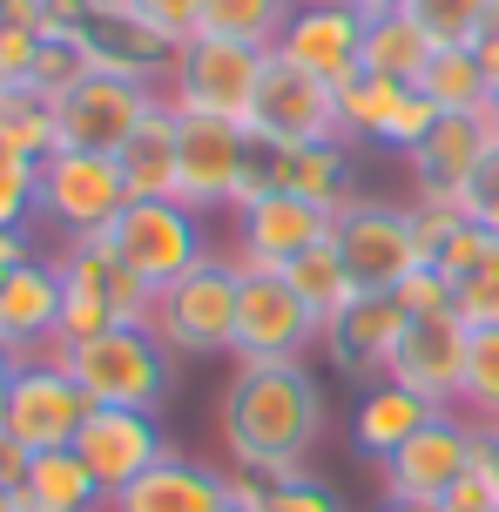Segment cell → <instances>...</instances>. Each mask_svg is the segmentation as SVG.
Masks as SVG:
<instances>
[{
	"label": "cell",
	"instance_id": "cell-13",
	"mask_svg": "<svg viewBox=\"0 0 499 512\" xmlns=\"http://www.w3.org/2000/svg\"><path fill=\"white\" fill-rule=\"evenodd\" d=\"M257 196H304V203L344 209L358 196L351 189V142H257L237 203H257Z\"/></svg>",
	"mask_w": 499,
	"mask_h": 512
},
{
	"label": "cell",
	"instance_id": "cell-5",
	"mask_svg": "<svg viewBox=\"0 0 499 512\" xmlns=\"http://www.w3.org/2000/svg\"><path fill=\"white\" fill-rule=\"evenodd\" d=\"M108 243H115V256L129 263L142 283H156V290H169L176 277H189L196 263H210V223H203V209L189 203H129L115 223H108Z\"/></svg>",
	"mask_w": 499,
	"mask_h": 512
},
{
	"label": "cell",
	"instance_id": "cell-54",
	"mask_svg": "<svg viewBox=\"0 0 499 512\" xmlns=\"http://www.w3.org/2000/svg\"><path fill=\"white\" fill-rule=\"evenodd\" d=\"M0 512H21V499H14V492L0 486Z\"/></svg>",
	"mask_w": 499,
	"mask_h": 512
},
{
	"label": "cell",
	"instance_id": "cell-23",
	"mask_svg": "<svg viewBox=\"0 0 499 512\" xmlns=\"http://www.w3.org/2000/svg\"><path fill=\"white\" fill-rule=\"evenodd\" d=\"M81 41H88V61L102 68V75H129V81H169L176 68V41L156 34V27L142 21L135 7H115V14H88L81 27Z\"/></svg>",
	"mask_w": 499,
	"mask_h": 512
},
{
	"label": "cell",
	"instance_id": "cell-30",
	"mask_svg": "<svg viewBox=\"0 0 499 512\" xmlns=\"http://www.w3.org/2000/svg\"><path fill=\"white\" fill-rule=\"evenodd\" d=\"M0 135H7V149L21 155V162H48V155L61 149L54 102L41 88H27V81H7V88H0Z\"/></svg>",
	"mask_w": 499,
	"mask_h": 512
},
{
	"label": "cell",
	"instance_id": "cell-56",
	"mask_svg": "<svg viewBox=\"0 0 499 512\" xmlns=\"http://www.w3.org/2000/svg\"><path fill=\"white\" fill-rule=\"evenodd\" d=\"M223 512H257V506H223Z\"/></svg>",
	"mask_w": 499,
	"mask_h": 512
},
{
	"label": "cell",
	"instance_id": "cell-34",
	"mask_svg": "<svg viewBox=\"0 0 499 512\" xmlns=\"http://www.w3.org/2000/svg\"><path fill=\"white\" fill-rule=\"evenodd\" d=\"M499 0H405V14L419 21V34L432 48H473Z\"/></svg>",
	"mask_w": 499,
	"mask_h": 512
},
{
	"label": "cell",
	"instance_id": "cell-22",
	"mask_svg": "<svg viewBox=\"0 0 499 512\" xmlns=\"http://www.w3.org/2000/svg\"><path fill=\"white\" fill-rule=\"evenodd\" d=\"M493 115L479 108V115H439V128L425 135L419 149L405 155V169H412V189L419 196H432V203H452L459 189H466V176L479 169V155L493 149Z\"/></svg>",
	"mask_w": 499,
	"mask_h": 512
},
{
	"label": "cell",
	"instance_id": "cell-32",
	"mask_svg": "<svg viewBox=\"0 0 499 512\" xmlns=\"http://www.w3.org/2000/svg\"><path fill=\"white\" fill-rule=\"evenodd\" d=\"M398 95H405V81H385V75H358L338 81V135L351 142V149H378V135H385V122H392Z\"/></svg>",
	"mask_w": 499,
	"mask_h": 512
},
{
	"label": "cell",
	"instance_id": "cell-28",
	"mask_svg": "<svg viewBox=\"0 0 499 512\" xmlns=\"http://www.w3.org/2000/svg\"><path fill=\"white\" fill-rule=\"evenodd\" d=\"M412 88H419L439 115H479V108L493 102V81H486L473 48H432V61H425V75L412 81Z\"/></svg>",
	"mask_w": 499,
	"mask_h": 512
},
{
	"label": "cell",
	"instance_id": "cell-44",
	"mask_svg": "<svg viewBox=\"0 0 499 512\" xmlns=\"http://www.w3.org/2000/svg\"><path fill=\"white\" fill-rule=\"evenodd\" d=\"M398 304L412 310V317H432V310H452V283L439 277V270H419V277H405V290H398Z\"/></svg>",
	"mask_w": 499,
	"mask_h": 512
},
{
	"label": "cell",
	"instance_id": "cell-53",
	"mask_svg": "<svg viewBox=\"0 0 499 512\" xmlns=\"http://www.w3.org/2000/svg\"><path fill=\"white\" fill-rule=\"evenodd\" d=\"M95 14H115V7H135V0H88Z\"/></svg>",
	"mask_w": 499,
	"mask_h": 512
},
{
	"label": "cell",
	"instance_id": "cell-26",
	"mask_svg": "<svg viewBox=\"0 0 499 512\" xmlns=\"http://www.w3.org/2000/svg\"><path fill=\"white\" fill-rule=\"evenodd\" d=\"M14 499H21V512H108V492L95 486V472L81 465L75 445H61V452H34Z\"/></svg>",
	"mask_w": 499,
	"mask_h": 512
},
{
	"label": "cell",
	"instance_id": "cell-7",
	"mask_svg": "<svg viewBox=\"0 0 499 512\" xmlns=\"http://www.w3.org/2000/svg\"><path fill=\"white\" fill-rule=\"evenodd\" d=\"M250 128L230 115H183L176 108V203L189 209H237L250 176Z\"/></svg>",
	"mask_w": 499,
	"mask_h": 512
},
{
	"label": "cell",
	"instance_id": "cell-1",
	"mask_svg": "<svg viewBox=\"0 0 499 512\" xmlns=\"http://www.w3.org/2000/svg\"><path fill=\"white\" fill-rule=\"evenodd\" d=\"M216 432H223L230 472L297 479L311 472V452L324 438V384L304 358L230 364V384L216 398Z\"/></svg>",
	"mask_w": 499,
	"mask_h": 512
},
{
	"label": "cell",
	"instance_id": "cell-51",
	"mask_svg": "<svg viewBox=\"0 0 499 512\" xmlns=\"http://www.w3.org/2000/svg\"><path fill=\"white\" fill-rule=\"evenodd\" d=\"M344 7H358V14H365V21H378V14H398V7H405V0H344Z\"/></svg>",
	"mask_w": 499,
	"mask_h": 512
},
{
	"label": "cell",
	"instance_id": "cell-9",
	"mask_svg": "<svg viewBox=\"0 0 499 512\" xmlns=\"http://www.w3.org/2000/svg\"><path fill=\"white\" fill-rule=\"evenodd\" d=\"M129 209V182L115 169V155L88 149H54L41 162V223L68 236H102L115 216Z\"/></svg>",
	"mask_w": 499,
	"mask_h": 512
},
{
	"label": "cell",
	"instance_id": "cell-33",
	"mask_svg": "<svg viewBox=\"0 0 499 512\" xmlns=\"http://www.w3.org/2000/svg\"><path fill=\"white\" fill-rule=\"evenodd\" d=\"M290 14H297V0H210L203 34H223V41H243V48H277Z\"/></svg>",
	"mask_w": 499,
	"mask_h": 512
},
{
	"label": "cell",
	"instance_id": "cell-21",
	"mask_svg": "<svg viewBox=\"0 0 499 512\" xmlns=\"http://www.w3.org/2000/svg\"><path fill=\"white\" fill-rule=\"evenodd\" d=\"M61 304H68L61 263H54L48 250H41V256H27L21 270L0 283V344H14L21 358H41V351L54 344Z\"/></svg>",
	"mask_w": 499,
	"mask_h": 512
},
{
	"label": "cell",
	"instance_id": "cell-45",
	"mask_svg": "<svg viewBox=\"0 0 499 512\" xmlns=\"http://www.w3.org/2000/svg\"><path fill=\"white\" fill-rule=\"evenodd\" d=\"M439 512H499V506H493V492H486V479H479V472H466V479L439 499Z\"/></svg>",
	"mask_w": 499,
	"mask_h": 512
},
{
	"label": "cell",
	"instance_id": "cell-49",
	"mask_svg": "<svg viewBox=\"0 0 499 512\" xmlns=\"http://www.w3.org/2000/svg\"><path fill=\"white\" fill-rule=\"evenodd\" d=\"M473 54H479V68H486V81L499 88V7H493V21H486V34L473 41Z\"/></svg>",
	"mask_w": 499,
	"mask_h": 512
},
{
	"label": "cell",
	"instance_id": "cell-16",
	"mask_svg": "<svg viewBox=\"0 0 499 512\" xmlns=\"http://www.w3.org/2000/svg\"><path fill=\"white\" fill-rule=\"evenodd\" d=\"M75 452H81V465L95 472V486L115 499L129 479H142L156 459H169L176 445H169V432H162V411L95 405V411H88V425L75 432Z\"/></svg>",
	"mask_w": 499,
	"mask_h": 512
},
{
	"label": "cell",
	"instance_id": "cell-55",
	"mask_svg": "<svg viewBox=\"0 0 499 512\" xmlns=\"http://www.w3.org/2000/svg\"><path fill=\"white\" fill-rule=\"evenodd\" d=\"M486 115H493V135H499V88H493V102H486Z\"/></svg>",
	"mask_w": 499,
	"mask_h": 512
},
{
	"label": "cell",
	"instance_id": "cell-31",
	"mask_svg": "<svg viewBox=\"0 0 499 512\" xmlns=\"http://www.w3.org/2000/svg\"><path fill=\"white\" fill-rule=\"evenodd\" d=\"M284 283L304 297V310H311L317 324L344 317V304L358 297V283H351V270H344L338 243H317V250H304L297 263H284Z\"/></svg>",
	"mask_w": 499,
	"mask_h": 512
},
{
	"label": "cell",
	"instance_id": "cell-41",
	"mask_svg": "<svg viewBox=\"0 0 499 512\" xmlns=\"http://www.w3.org/2000/svg\"><path fill=\"white\" fill-rule=\"evenodd\" d=\"M432 128H439V108L425 102L419 88H405V95H398V108H392V122H385V135H378V149L412 155L425 135H432Z\"/></svg>",
	"mask_w": 499,
	"mask_h": 512
},
{
	"label": "cell",
	"instance_id": "cell-39",
	"mask_svg": "<svg viewBox=\"0 0 499 512\" xmlns=\"http://www.w3.org/2000/svg\"><path fill=\"white\" fill-rule=\"evenodd\" d=\"M452 209H459L466 223H479V230H493V236H499V142L479 155V169L466 176V189L452 196Z\"/></svg>",
	"mask_w": 499,
	"mask_h": 512
},
{
	"label": "cell",
	"instance_id": "cell-11",
	"mask_svg": "<svg viewBox=\"0 0 499 512\" xmlns=\"http://www.w3.org/2000/svg\"><path fill=\"white\" fill-rule=\"evenodd\" d=\"M88 391L75 384V371L61 358H27L14 371V391H7V405H0V425L14 445L27 452H61V445H75V432L88 425Z\"/></svg>",
	"mask_w": 499,
	"mask_h": 512
},
{
	"label": "cell",
	"instance_id": "cell-58",
	"mask_svg": "<svg viewBox=\"0 0 499 512\" xmlns=\"http://www.w3.org/2000/svg\"><path fill=\"white\" fill-rule=\"evenodd\" d=\"M0 7H7V0H0Z\"/></svg>",
	"mask_w": 499,
	"mask_h": 512
},
{
	"label": "cell",
	"instance_id": "cell-3",
	"mask_svg": "<svg viewBox=\"0 0 499 512\" xmlns=\"http://www.w3.org/2000/svg\"><path fill=\"white\" fill-rule=\"evenodd\" d=\"M237 290H243V270L230 263V250H216L210 263H196L189 277H176L169 290H156L149 331L162 337L169 358H230V337H237Z\"/></svg>",
	"mask_w": 499,
	"mask_h": 512
},
{
	"label": "cell",
	"instance_id": "cell-18",
	"mask_svg": "<svg viewBox=\"0 0 499 512\" xmlns=\"http://www.w3.org/2000/svg\"><path fill=\"white\" fill-rule=\"evenodd\" d=\"M270 54H284L304 75L338 88V81H351L365 68V14L344 7V0H297V14L284 21Z\"/></svg>",
	"mask_w": 499,
	"mask_h": 512
},
{
	"label": "cell",
	"instance_id": "cell-19",
	"mask_svg": "<svg viewBox=\"0 0 499 512\" xmlns=\"http://www.w3.org/2000/svg\"><path fill=\"white\" fill-rule=\"evenodd\" d=\"M405 324H412V310L398 304V297H371V290H358L351 304H344V317H331L324 324V358H331V371H344L351 384H378L392 378V351L398 337H405Z\"/></svg>",
	"mask_w": 499,
	"mask_h": 512
},
{
	"label": "cell",
	"instance_id": "cell-47",
	"mask_svg": "<svg viewBox=\"0 0 499 512\" xmlns=\"http://www.w3.org/2000/svg\"><path fill=\"white\" fill-rule=\"evenodd\" d=\"M27 256H41V250H34V230H0V283L14 277Z\"/></svg>",
	"mask_w": 499,
	"mask_h": 512
},
{
	"label": "cell",
	"instance_id": "cell-35",
	"mask_svg": "<svg viewBox=\"0 0 499 512\" xmlns=\"http://www.w3.org/2000/svg\"><path fill=\"white\" fill-rule=\"evenodd\" d=\"M459 411L473 425H499V324L473 331L466 344V378H459Z\"/></svg>",
	"mask_w": 499,
	"mask_h": 512
},
{
	"label": "cell",
	"instance_id": "cell-10",
	"mask_svg": "<svg viewBox=\"0 0 499 512\" xmlns=\"http://www.w3.org/2000/svg\"><path fill=\"white\" fill-rule=\"evenodd\" d=\"M156 108H169L156 81H129V75H95L68 88L61 102H54V122H61V149H88V155H122L135 128L149 122Z\"/></svg>",
	"mask_w": 499,
	"mask_h": 512
},
{
	"label": "cell",
	"instance_id": "cell-52",
	"mask_svg": "<svg viewBox=\"0 0 499 512\" xmlns=\"http://www.w3.org/2000/svg\"><path fill=\"white\" fill-rule=\"evenodd\" d=\"M378 512H439V506H432V499H385Z\"/></svg>",
	"mask_w": 499,
	"mask_h": 512
},
{
	"label": "cell",
	"instance_id": "cell-37",
	"mask_svg": "<svg viewBox=\"0 0 499 512\" xmlns=\"http://www.w3.org/2000/svg\"><path fill=\"white\" fill-rule=\"evenodd\" d=\"M263 479V472H257ZM257 512H344V499L317 472H297V479H263L257 492Z\"/></svg>",
	"mask_w": 499,
	"mask_h": 512
},
{
	"label": "cell",
	"instance_id": "cell-2",
	"mask_svg": "<svg viewBox=\"0 0 499 512\" xmlns=\"http://www.w3.org/2000/svg\"><path fill=\"white\" fill-rule=\"evenodd\" d=\"M68 371L88 391V405H115V411H162L176 398V358L162 351V337L149 324H115L95 344L68 351Z\"/></svg>",
	"mask_w": 499,
	"mask_h": 512
},
{
	"label": "cell",
	"instance_id": "cell-40",
	"mask_svg": "<svg viewBox=\"0 0 499 512\" xmlns=\"http://www.w3.org/2000/svg\"><path fill=\"white\" fill-rule=\"evenodd\" d=\"M499 250V236L493 230H479V223H459V230H452V243L439 256H432V263H425V270H439V277L452 283V290H459V283L473 277L479 263H486V256Z\"/></svg>",
	"mask_w": 499,
	"mask_h": 512
},
{
	"label": "cell",
	"instance_id": "cell-42",
	"mask_svg": "<svg viewBox=\"0 0 499 512\" xmlns=\"http://www.w3.org/2000/svg\"><path fill=\"white\" fill-rule=\"evenodd\" d=\"M452 310H459V317H466L473 331L499 324V250L486 256V263H479V270L459 283V290H452Z\"/></svg>",
	"mask_w": 499,
	"mask_h": 512
},
{
	"label": "cell",
	"instance_id": "cell-50",
	"mask_svg": "<svg viewBox=\"0 0 499 512\" xmlns=\"http://www.w3.org/2000/svg\"><path fill=\"white\" fill-rule=\"evenodd\" d=\"M21 351H14V344H0V405H7V391H14V371H21Z\"/></svg>",
	"mask_w": 499,
	"mask_h": 512
},
{
	"label": "cell",
	"instance_id": "cell-36",
	"mask_svg": "<svg viewBox=\"0 0 499 512\" xmlns=\"http://www.w3.org/2000/svg\"><path fill=\"white\" fill-rule=\"evenodd\" d=\"M95 75V61H88V41L81 34H41V54H34V68H27V88H41L48 102H61L68 88Z\"/></svg>",
	"mask_w": 499,
	"mask_h": 512
},
{
	"label": "cell",
	"instance_id": "cell-17",
	"mask_svg": "<svg viewBox=\"0 0 499 512\" xmlns=\"http://www.w3.org/2000/svg\"><path fill=\"white\" fill-rule=\"evenodd\" d=\"M466 344H473V324L459 310H432V317H412L405 337L392 351V384L432 398L439 411H459V378H466Z\"/></svg>",
	"mask_w": 499,
	"mask_h": 512
},
{
	"label": "cell",
	"instance_id": "cell-48",
	"mask_svg": "<svg viewBox=\"0 0 499 512\" xmlns=\"http://www.w3.org/2000/svg\"><path fill=\"white\" fill-rule=\"evenodd\" d=\"M27 459H34V452H27V445H14V438H7V425H0V486H7V492H21Z\"/></svg>",
	"mask_w": 499,
	"mask_h": 512
},
{
	"label": "cell",
	"instance_id": "cell-15",
	"mask_svg": "<svg viewBox=\"0 0 499 512\" xmlns=\"http://www.w3.org/2000/svg\"><path fill=\"white\" fill-rule=\"evenodd\" d=\"M479 459V425L466 411H439L432 425H425L412 445H398L392 459L378 465L385 472V499H446Z\"/></svg>",
	"mask_w": 499,
	"mask_h": 512
},
{
	"label": "cell",
	"instance_id": "cell-6",
	"mask_svg": "<svg viewBox=\"0 0 499 512\" xmlns=\"http://www.w3.org/2000/svg\"><path fill=\"white\" fill-rule=\"evenodd\" d=\"M263 54L270 48H243V41H223V34H189L176 48V68L162 81V95L183 115H230V122H243L250 102H257Z\"/></svg>",
	"mask_w": 499,
	"mask_h": 512
},
{
	"label": "cell",
	"instance_id": "cell-46",
	"mask_svg": "<svg viewBox=\"0 0 499 512\" xmlns=\"http://www.w3.org/2000/svg\"><path fill=\"white\" fill-rule=\"evenodd\" d=\"M473 472L486 479V492H493V506H499V425H479V459Z\"/></svg>",
	"mask_w": 499,
	"mask_h": 512
},
{
	"label": "cell",
	"instance_id": "cell-20",
	"mask_svg": "<svg viewBox=\"0 0 499 512\" xmlns=\"http://www.w3.org/2000/svg\"><path fill=\"white\" fill-rule=\"evenodd\" d=\"M54 263H61V283L68 290H81V297H102L108 310H115V324H149L156 317V283H142L115 256V243L102 236H68L61 250H54Z\"/></svg>",
	"mask_w": 499,
	"mask_h": 512
},
{
	"label": "cell",
	"instance_id": "cell-14",
	"mask_svg": "<svg viewBox=\"0 0 499 512\" xmlns=\"http://www.w3.org/2000/svg\"><path fill=\"white\" fill-rule=\"evenodd\" d=\"M331 236H338V209L304 203V196H257V203H237L230 263L237 270H284Z\"/></svg>",
	"mask_w": 499,
	"mask_h": 512
},
{
	"label": "cell",
	"instance_id": "cell-12",
	"mask_svg": "<svg viewBox=\"0 0 499 512\" xmlns=\"http://www.w3.org/2000/svg\"><path fill=\"white\" fill-rule=\"evenodd\" d=\"M250 142H344L338 135V88L304 75L284 54H263L257 102L243 115Z\"/></svg>",
	"mask_w": 499,
	"mask_h": 512
},
{
	"label": "cell",
	"instance_id": "cell-25",
	"mask_svg": "<svg viewBox=\"0 0 499 512\" xmlns=\"http://www.w3.org/2000/svg\"><path fill=\"white\" fill-rule=\"evenodd\" d=\"M432 418H439L432 398H419V391H405V384H392V378H378V384H365V398H358V411H351V445H358L371 465H385L398 445H412Z\"/></svg>",
	"mask_w": 499,
	"mask_h": 512
},
{
	"label": "cell",
	"instance_id": "cell-38",
	"mask_svg": "<svg viewBox=\"0 0 499 512\" xmlns=\"http://www.w3.org/2000/svg\"><path fill=\"white\" fill-rule=\"evenodd\" d=\"M41 223V162H0V230Z\"/></svg>",
	"mask_w": 499,
	"mask_h": 512
},
{
	"label": "cell",
	"instance_id": "cell-57",
	"mask_svg": "<svg viewBox=\"0 0 499 512\" xmlns=\"http://www.w3.org/2000/svg\"><path fill=\"white\" fill-rule=\"evenodd\" d=\"M0 88H7V75H0Z\"/></svg>",
	"mask_w": 499,
	"mask_h": 512
},
{
	"label": "cell",
	"instance_id": "cell-43",
	"mask_svg": "<svg viewBox=\"0 0 499 512\" xmlns=\"http://www.w3.org/2000/svg\"><path fill=\"white\" fill-rule=\"evenodd\" d=\"M203 7L210 0H135V14L156 27V34H169L176 48H183L189 34H203Z\"/></svg>",
	"mask_w": 499,
	"mask_h": 512
},
{
	"label": "cell",
	"instance_id": "cell-8",
	"mask_svg": "<svg viewBox=\"0 0 499 512\" xmlns=\"http://www.w3.org/2000/svg\"><path fill=\"white\" fill-rule=\"evenodd\" d=\"M324 344L304 297L284 283V270H243L237 290V337H230V364H284V358H311Z\"/></svg>",
	"mask_w": 499,
	"mask_h": 512
},
{
	"label": "cell",
	"instance_id": "cell-24",
	"mask_svg": "<svg viewBox=\"0 0 499 512\" xmlns=\"http://www.w3.org/2000/svg\"><path fill=\"white\" fill-rule=\"evenodd\" d=\"M230 506V492H223V472L203 459H189V452H169L156 459L142 479L108 499V512H223Z\"/></svg>",
	"mask_w": 499,
	"mask_h": 512
},
{
	"label": "cell",
	"instance_id": "cell-29",
	"mask_svg": "<svg viewBox=\"0 0 499 512\" xmlns=\"http://www.w3.org/2000/svg\"><path fill=\"white\" fill-rule=\"evenodd\" d=\"M425 61H432V41L419 34V21L405 7L365 21V75H385V81H405L412 88L425 75Z\"/></svg>",
	"mask_w": 499,
	"mask_h": 512
},
{
	"label": "cell",
	"instance_id": "cell-4",
	"mask_svg": "<svg viewBox=\"0 0 499 512\" xmlns=\"http://www.w3.org/2000/svg\"><path fill=\"white\" fill-rule=\"evenodd\" d=\"M338 256L351 283L371 290V297H398L405 277H419L425 256H419V236H412V203H385V196H351L338 209Z\"/></svg>",
	"mask_w": 499,
	"mask_h": 512
},
{
	"label": "cell",
	"instance_id": "cell-27",
	"mask_svg": "<svg viewBox=\"0 0 499 512\" xmlns=\"http://www.w3.org/2000/svg\"><path fill=\"white\" fill-rule=\"evenodd\" d=\"M115 169L129 182V203H169L176 196V108H156L135 128L115 155Z\"/></svg>",
	"mask_w": 499,
	"mask_h": 512
}]
</instances>
